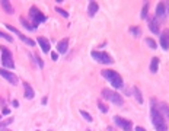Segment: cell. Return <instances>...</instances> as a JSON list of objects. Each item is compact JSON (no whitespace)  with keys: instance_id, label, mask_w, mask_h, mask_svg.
<instances>
[{"instance_id":"1","label":"cell","mask_w":169,"mask_h":131,"mask_svg":"<svg viewBox=\"0 0 169 131\" xmlns=\"http://www.w3.org/2000/svg\"><path fill=\"white\" fill-rule=\"evenodd\" d=\"M152 109H150V115H152V122L155 125L156 131H168V124L165 122V118H163L162 112L155 106V99H152Z\"/></svg>"},{"instance_id":"2","label":"cell","mask_w":169,"mask_h":131,"mask_svg":"<svg viewBox=\"0 0 169 131\" xmlns=\"http://www.w3.org/2000/svg\"><path fill=\"white\" fill-rule=\"evenodd\" d=\"M101 74H102L106 80H110V83L112 85V87H115V89H123V86H124L123 77H121L117 72L110 70V69H104V70L101 72Z\"/></svg>"},{"instance_id":"3","label":"cell","mask_w":169,"mask_h":131,"mask_svg":"<svg viewBox=\"0 0 169 131\" xmlns=\"http://www.w3.org/2000/svg\"><path fill=\"white\" fill-rule=\"evenodd\" d=\"M102 96L106 101H110V102L118 105V106L124 105V99L121 95H118V92H114V90H111V89H102Z\"/></svg>"},{"instance_id":"4","label":"cell","mask_w":169,"mask_h":131,"mask_svg":"<svg viewBox=\"0 0 169 131\" xmlns=\"http://www.w3.org/2000/svg\"><path fill=\"white\" fill-rule=\"evenodd\" d=\"M0 50H2V66L5 69H13L15 63H13V57L10 50H7L6 47L3 45H0Z\"/></svg>"},{"instance_id":"5","label":"cell","mask_w":169,"mask_h":131,"mask_svg":"<svg viewBox=\"0 0 169 131\" xmlns=\"http://www.w3.org/2000/svg\"><path fill=\"white\" fill-rule=\"evenodd\" d=\"M29 16L32 18V25L37 28V26L41 23V22H45L47 20V16L44 15V13H41L39 12V9L37 6H32L31 9H29Z\"/></svg>"},{"instance_id":"6","label":"cell","mask_w":169,"mask_h":131,"mask_svg":"<svg viewBox=\"0 0 169 131\" xmlns=\"http://www.w3.org/2000/svg\"><path fill=\"white\" fill-rule=\"evenodd\" d=\"M92 58L96 60L98 63H101V64H112L114 63V60L111 55H108L105 51H92Z\"/></svg>"},{"instance_id":"7","label":"cell","mask_w":169,"mask_h":131,"mask_svg":"<svg viewBox=\"0 0 169 131\" xmlns=\"http://www.w3.org/2000/svg\"><path fill=\"white\" fill-rule=\"evenodd\" d=\"M114 122H115L117 127L123 128L124 131H131V128H133L131 121H128V119H125V118H123V117H118V115L114 117Z\"/></svg>"},{"instance_id":"8","label":"cell","mask_w":169,"mask_h":131,"mask_svg":"<svg viewBox=\"0 0 169 131\" xmlns=\"http://www.w3.org/2000/svg\"><path fill=\"white\" fill-rule=\"evenodd\" d=\"M6 28L9 29V31H12L13 34H16V35H18V37H19V38L22 39L23 42H25V44H28V45H31V47H34V45H35V41H32L31 38H28V37H25V35H22V34H20L19 31L16 29V28H13L12 25H6Z\"/></svg>"},{"instance_id":"9","label":"cell","mask_w":169,"mask_h":131,"mask_svg":"<svg viewBox=\"0 0 169 131\" xmlns=\"http://www.w3.org/2000/svg\"><path fill=\"white\" fill-rule=\"evenodd\" d=\"M0 76L3 79H6L9 83H12L13 86L15 85H18V77L13 74V73H10V72H7L6 69H0Z\"/></svg>"},{"instance_id":"10","label":"cell","mask_w":169,"mask_h":131,"mask_svg":"<svg viewBox=\"0 0 169 131\" xmlns=\"http://www.w3.org/2000/svg\"><path fill=\"white\" fill-rule=\"evenodd\" d=\"M37 42L39 44V47L42 48V51L45 52V54L51 52V45H50V42H48V39H47V38H44V37H39V38L37 39Z\"/></svg>"},{"instance_id":"11","label":"cell","mask_w":169,"mask_h":131,"mask_svg":"<svg viewBox=\"0 0 169 131\" xmlns=\"http://www.w3.org/2000/svg\"><path fill=\"white\" fill-rule=\"evenodd\" d=\"M160 47L163 50H169V29H165L160 34Z\"/></svg>"},{"instance_id":"12","label":"cell","mask_w":169,"mask_h":131,"mask_svg":"<svg viewBox=\"0 0 169 131\" xmlns=\"http://www.w3.org/2000/svg\"><path fill=\"white\" fill-rule=\"evenodd\" d=\"M67 48H69V39L67 38L61 39L59 44H57V52H60V54H64L67 51Z\"/></svg>"},{"instance_id":"13","label":"cell","mask_w":169,"mask_h":131,"mask_svg":"<svg viewBox=\"0 0 169 131\" xmlns=\"http://www.w3.org/2000/svg\"><path fill=\"white\" fill-rule=\"evenodd\" d=\"M23 89H25V99H34L35 92H34V89L31 87V85L26 83V82H23Z\"/></svg>"},{"instance_id":"14","label":"cell","mask_w":169,"mask_h":131,"mask_svg":"<svg viewBox=\"0 0 169 131\" xmlns=\"http://www.w3.org/2000/svg\"><path fill=\"white\" fill-rule=\"evenodd\" d=\"M149 28L153 34H159V22H157L156 18L152 16V18L149 19Z\"/></svg>"},{"instance_id":"15","label":"cell","mask_w":169,"mask_h":131,"mask_svg":"<svg viewBox=\"0 0 169 131\" xmlns=\"http://www.w3.org/2000/svg\"><path fill=\"white\" fill-rule=\"evenodd\" d=\"M98 9H99V5H98L96 2H91L89 3V7H88V15L89 16H95V13L98 12Z\"/></svg>"},{"instance_id":"16","label":"cell","mask_w":169,"mask_h":131,"mask_svg":"<svg viewBox=\"0 0 169 131\" xmlns=\"http://www.w3.org/2000/svg\"><path fill=\"white\" fill-rule=\"evenodd\" d=\"M0 6L3 7V10L6 13H9V15H12L13 13V6L10 5V2H7V0H2L0 2Z\"/></svg>"},{"instance_id":"17","label":"cell","mask_w":169,"mask_h":131,"mask_svg":"<svg viewBox=\"0 0 169 131\" xmlns=\"http://www.w3.org/2000/svg\"><path fill=\"white\" fill-rule=\"evenodd\" d=\"M165 13H166V5L165 3H159L156 7V18H160V16H165Z\"/></svg>"},{"instance_id":"18","label":"cell","mask_w":169,"mask_h":131,"mask_svg":"<svg viewBox=\"0 0 169 131\" xmlns=\"http://www.w3.org/2000/svg\"><path fill=\"white\" fill-rule=\"evenodd\" d=\"M157 67H159V58H157V57H153V58H152V61H150V72L156 73L157 72Z\"/></svg>"},{"instance_id":"19","label":"cell","mask_w":169,"mask_h":131,"mask_svg":"<svg viewBox=\"0 0 169 131\" xmlns=\"http://www.w3.org/2000/svg\"><path fill=\"white\" fill-rule=\"evenodd\" d=\"M19 20H20V23H22V25L25 26V28L28 29V31H35V28H34V26L31 25V23H29V22H28V20H26L25 18H23V16H20Z\"/></svg>"},{"instance_id":"20","label":"cell","mask_w":169,"mask_h":131,"mask_svg":"<svg viewBox=\"0 0 169 131\" xmlns=\"http://www.w3.org/2000/svg\"><path fill=\"white\" fill-rule=\"evenodd\" d=\"M134 96H136V101L138 104H143V96H142V92L138 87H134Z\"/></svg>"},{"instance_id":"21","label":"cell","mask_w":169,"mask_h":131,"mask_svg":"<svg viewBox=\"0 0 169 131\" xmlns=\"http://www.w3.org/2000/svg\"><path fill=\"white\" fill-rule=\"evenodd\" d=\"M149 3H147V2H146V3H144V6H143V9H142V15H140V16H142V19H147V13H149Z\"/></svg>"},{"instance_id":"22","label":"cell","mask_w":169,"mask_h":131,"mask_svg":"<svg viewBox=\"0 0 169 131\" xmlns=\"http://www.w3.org/2000/svg\"><path fill=\"white\" fill-rule=\"evenodd\" d=\"M12 122H13V117L7 118V119H5V121H2V122H0V130H3L5 127H7V125H10Z\"/></svg>"},{"instance_id":"23","label":"cell","mask_w":169,"mask_h":131,"mask_svg":"<svg viewBox=\"0 0 169 131\" xmlns=\"http://www.w3.org/2000/svg\"><path fill=\"white\" fill-rule=\"evenodd\" d=\"M159 108H160L162 112H165V115H168V118H169V105L165 104V102H162V104L159 105Z\"/></svg>"},{"instance_id":"24","label":"cell","mask_w":169,"mask_h":131,"mask_svg":"<svg viewBox=\"0 0 169 131\" xmlns=\"http://www.w3.org/2000/svg\"><path fill=\"white\" fill-rule=\"evenodd\" d=\"M98 108L101 109V112H104V114L105 112H108V106H106L102 101H98Z\"/></svg>"},{"instance_id":"25","label":"cell","mask_w":169,"mask_h":131,"mask_svg":"<svg viewBox=\"0 0 169 131\" xmlns=\"http://www.w3.org/2000/svg\"><path fill=\"white\" fill-rule=\"evenodd\" d=\"M130 32L134 35V37H138L140 34H142V31H140V28L138 26H131L130 28Z\"/></svg>"},{"instance_id":"26","label":"cell","mask_w":169,"mask_h":131,"mask_svg":"<svg viewBox=\"0 0 169 131\" xmlns=\"http://www.w3.org/2000/svg\"><path fill=\"white\" fill-rule=\"evenodd\" d=\"M56 12L60 13V15H61L63 18H69V13L66 12L64 9H61V7H59V6H56Z\"/></svg>"},{"instance_id":"27","label":"cell","mask_w":169,"mask_h":131,"mask_svg":"<svg viewBox=\"0 0 169 131\" xmlns=\"http://www.w3.org/2000/svg\"><path fill=\"white\" fill-rule=\"evenodd\" d=\"M0 38L2 39H6V41H9V42H13V38L9 35V34H5V32H2L0 31Z\"/></svg>"},{"instance_id":"28","label":"cell","mask_w":169,"mask_h":131,"mask_svg":"<svg viewBox=\"0 0 169 131\" xmlns=\"http://www.w3.org/2000/svg\"><path fill=\"white\" fill-rule=\"evenodd\" d=\"M80 115H82V117H83L84 119L88 121V122H92V117H91V115H89V114H88L86 111H83V109H82V111H80Z\"/></svg>"},{"instance_id":"29","label":"cell","mask_w":169,"mask_h":131,"mask_svg":"<svg viewBox=\"0 0 169 131\" xmlns=\"http://www.w3.org/2000/svg\"><path fill=\"white\" fill-rule=\"evenodd\" d=\"M146 44H147L150 48H153V50H155V48L157 47V45H156V42H155V41H153L152 38H146Z\"/></svg>"},{"instance_id":"30","label":"cell","mask_w":169,"mask_h":131,"mask_svg":"<svg viewBox=\"0 0 169 131\" xmlns=\"http://www.w3.org/2000/svg\"><path fill=\"white\" fill-rule=\"evenodd\" d=\"M35 61L38 63V67H39V69H42V67H44V61L41 60V57H39L38 54H35Z\"/></svg>"},{"instance_id":"31","label":"cell","mask_w":169,"mask_h":131,"mask_svg":"<svg viewBox=\"0 0 169 131\" xmlns=\"http://www.w3.org/2000/svg\"><path fill=\"white\" fill-rule=\"evenodd\" d=\"M51 58H52V61H57V58H59V52H51Z\"/></svg>"},{"instance_id":"32","label":"cell","mask_w":169,"mask_h":131,"mask_svg":"<svg viewBox=\"0 0 169 131\" xmlns=\"http://www.w3.org/2000/svg\"><path fill=\"white\" fill-rule=\"evenodd\" d=\"M3 115H9V112H10V109H9V108H6V106H5V108H3Z\"/></svg>"},{"instance_id":"33","label":"cell","mask_w":169,"mask_h":131,"mask_svg":"<svg viewBox=\"0 0 169 131\" xmlns=\"http://www.w3.org/2000/svg\"><path fill=\"white\" fill-rule=\"evenodd\" d=\"M136 131H147V130L143 128V127H136Z\"/></svg>"},{"instance_id":"34","label":"cell","mask_w":169,"mask_h":131,"mask_svg":"<svg viewBox=\"0 0 169 131\" xmlns=\"http://www.w3.org/2000/svg\"><path fill=\"white\" fill-rule=\"evenodd\" d=\"M12 105L13 106H19V102L18 101H12Z\"/></svg>"},{"instance_id":"35","label":"cell","mask_w":169,"mask_h":131,"mask_svg":"<svg viewBox=\"0 0 169 131\" xmlns=\"http://www.w3.org/2000/svg\"><path fill=\"white\" fill-rule=\"evenodd\" d=\"M166 10L169 12V3H166Z\"/></svg>"},{"instance_id":"36","label":"cell","mask_w":169,"mask_h":131,"mask_svg":"<svg viewBox=\"0 0 169 131\" xmlns=\"http://www.w3.org/2000/svg\"><path fill=\"white\" fill-rule=\"evenodd\" d=\"M2 131H10V130H2Z\"/></svg>"},{"instance_id":"37","label":"cell","mask_w":169,"mask_h":131,"mask_svg":"<svg viewBox=\"0 0 169 131\" xmlns=\"http://www.w3.org/2000/svg\"><path fill=\"white\" fill-rule=\"evenodd\" d=\"M88 131H89V130H88Z\"/></svg>"},{"instance_id":"38","label":"cell","mask_w":169,"mask_h":131,"mask_svg":"<svg viewBox=\"0 0 169 131\" xmlns=\"http://www.w3.org/2000/svg\"><path fill=\"white\" fill-rule=\"evenodd\" d=\"M110 131H111V130H110Z\"/></svg>"}]
</instances>
